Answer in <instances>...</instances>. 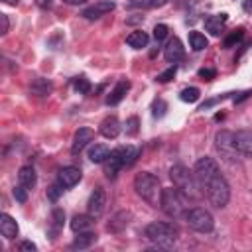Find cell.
I'll list each match as a JSON object with an SVG mask.
<instances>
[{
	"label": "cell",
	"mask_w": 252,
	"mask_h": 252,
	"mask_svg": "<svg viewBox=\"0 0 252 252\" xmlns=\"http://www.w3.org/2000/svg\"><path fill=\"white\" fill-rule=\"evenodd\" d=\"M193 175L195 181L201 189V193H205V197L209 199V203L217 209L226 207L228 199H230V185L224 179V175L219 169V163L213 158H199L195 161L193 167Z\"/></svg>",
	"instance_id": "cell-1"
},
{
	"label": "cell",
	"mask_w": 252,
	"mask_h": 252,
	"mask_svg": "<svg viewBox=\"0 0 252 252\" xmlns=\"http://www.w3.org/2000/svg\"><path fill=\"white\" fill-rule=\"evenodd\" d=\"M134 189L136 193L152 207H159V201H161V185H159V179L150 173V171H140L136 177H134Z\"/></svg>",
	"instance_id": "cell-2"
},
{
	"label": "cell",
	"mask_w": 252,
	"mask_h": 252,
	"mask_svg": "<svg viewBox=\"0 0 252 252\" xmlns=\"http://www.w3.org/2000/svg\"><path fill=\"white\" fill-rule=\"evenodd\" d=\"M144 236L161 246V248H169L175 244L177 236H179V230L173 222H163V220H156V222H150L146 228H144Z\"/></svg>",
	"instance_id": "cell-3"
},
{
	"label": "cell",
	"mask_w": 252,
	"mask_h": 252,
	"mask_svg": "<svg viewBox=\"0 0 252 252\" xmlns=\"http://www.w3.org/2000/svg\"><path fill=\"white\" fill-rule=\"evenodd\" d=\"M169 177H171L173 185H175L189 201H193V199H197V197L201 195V189H199V185H197V181H195L193 171H189L185 165H181V163L173 165V167L169 169Z\"/></svg>",
	"instance_id": "cell-4"
},
{
	"label": "cell",
	"mask_w": 252,
	"mask_h": 252,
	"mask_svg": "<svg viewBox=\"0 0 252 252\" xmlns=\"http://www.w3.org/2000/svg\"><path fill=\"white\" fill-rule=\"evenodd\" d=\"M187 203H189V199H187L175 185H173V187H165V189L161 191L159 209H161L167 217H171V219L183 217L185 211H187Z\"/></svg>",
	"instance_id": "cell-5"
},
{
	"label": "cell",
	"mask_w": 252,
	"mask_h": 252,
	"mask_svg": "<svg viewBox=\"0 0 252 252\" xmlns=\"http://www.w3.org/2000/svg\"><path fill=\"white\" fill-rule=\"evenodd\" d=\"M183 219H185V222H187L193 230H197V232H211L213 226H215L213 215H211L207 209H203V207L187 209L185 215H183Z\"/></svg>",
	"instance_id": "cell-6"
},
{
	"label": "cell",
	"mask_w": 252,
	"mask_h": 252,
	"mask_svg": "<svg viewBox=\"0 0 252 252\" xmlns=\"http://www.w3.org/2000/svg\"><path fill=\"white\" fill-rule=\"evenodd\" d=\"M215 146H217L219 154L226 159H236V156H240L234 146V132H230V130H219L215 136Z\"/></svg>",
	"instance_id": "cell-7"
},
{
	"label": "cell",
	"mask_w": 252,
	"mask_h": 252,
	"mask_svg": "<svg viewBox=\"0 0 252 252\" xmlns=\"http://www.w3.org/2000/svg\"><path fill=\"white\" fill-rule=\"evenodd\" d=\"M104 205H106V193L102 187H94V191L91 193L89 201H87V211L89 215H93L94 219L100 217L104 213Z\"/></svg>",
	"instance_id": "cell-8"
},
{
	"label": "cell",
	"mask_w": 252,
	"mask_h": 252,
	"mask_svg": "<svg viewBox=\"0 0 252 252\" xmlns=\"http://www.w3.org/2000/svg\"><path fill=\"white\" fill-rule=\"evenodd\" d=\"M93 136H94V132H93V128H87V126H83V128H79L77 132H75V136H73V144H71V154L73 156H77V154H81L87 146H89V142H93Z\"/></svg>",
	"instance_id": "cell-9"
},
{
	"label": "cell",
	"mask_w": 252,
	"mask_h": 252,
	"mask_svg": "<svg viewBox=\"0 0 252 252\" xmlns=\"http://www.w3.org/2000/svg\"><path fill=\"white\" fill-rule=\"evenodd\" d=\"M120 167H124V159H122V148H116L110 152V156L104 159V175L108 179H114L116 173L120 171Z\"/></svg>",
	"instance_id": "cell-10"
},
{
	"label": "cell",
	"mask_w": 252,
	"mask_h": 252,
	"mask_svg": "<svg viewBox=\"0 0 252 252\" xmlns=\"http://www.w3.org/2000/svg\"><path fill=\"white\" fill-rule=\"evenodd\" d=\"M112 10H114V2H112V0H98V2H94L93 6L85 8V10L81 12V16L87 18V20H96V18H100V16L112 12Z\"/></svg>",
	"instance_id": "cell-11"
},
{
	"label": "cell",
	"mask_w": 252,
	"mask_h": 252,
	"mask_svg": "<svg viewBox=\"0 0 252 252\" xmlns=\"http://www.w3.org/2000/svg\"><path fill=\"white\" fill-rule=\"evenodd\" d=\"M183 55H185V49H183L181 39H179V37H171V39L167 41V45L163 47V57H165V61L175 65L177 61L183 59Z\"/></svg>",
	"instance_id": "cell-12"
},
{
	"label": "cell",
	"mask_w": 252,
	"mask_h": 252,
	"mask_svg": "<svg viewBox=\"0 0 252 252\" xmlns=\"http://www.w3.org/2000/svg\"><path fill=\"white\" fill-rule=\"evenodd\" d=\"M81 177H83V173H81L79 167H75V165H67V167L59 169V173H57V183H61L65 189H69V187L77 185V183L81 181Z\"/></svg>",
	"instance_id": "cell-13"
},
{
	"label": "cell",
	"mask_w": 252,
	"mask_h": 252,
	"mask_svg": "<svg viewBox=\"0 0 252 252\" xmlns=\"http://www.w3.org/2000/svg\"><path fill=\"white\" fill-rule=\"evenodd\" d=\"M234 146L240 156L252 158V130H238L234 132Z\"/></svg>",
	"instance_id": "cell-14"
},
{
	"label": "cell",
	"mask_w": 252,
	"mask_h": 252,
	"mask_svg": "<svg viewBox=\"0 0 252 252\" xmlns=\"http://www.w3.org/2000/svg\"><path fill=\"white\" fill-rule=\"evenodd\" d=\"M228 20V14H213V16H207L205 18V30L213 35H220V32L224 30V24Z\"/></svg>",
	"instance_id": "cell-15"
},
{
	"label": "cell",
	"mask_w": 252,
	"mask_h": 252,
	"mask_svg": "<svg viewBox=\"0 0 252 252\" xmlns=\"http://www.w3.org/2000/svg\"><path fill=\"white\" fill-rule=\"evenodd\" d=\"M98 132H100L104 138L114 140V138L120 134V122H118V118H116V116H106V118L100 122Z\"/></svg>",
	"instance_id": "cell-16"
},
{
	"label": "cell",
	"mask_w": 252,
	"mask_h": 252,
	"mask_svg": "<svg viewBox=\"0 0 252 252\" xmlns=\"http://www.w3.org/2000/svg\"><path fill=\"white\" fill-rule=\"evenodd\" d=\"M128 89H130V83L128 81H118L116 85H114V89L108 93V96H106V104L108 106H114V104H118L124 96H126V93H128Z\"/></svg>",
	"instance_id": "cell-17"
},
{
	"label": "cell",
	"mask_w": 252,
	"mask_h": 252,
	"mask_svg": "<svg viewBox=\"0 0 252 252\" xmlns=\"http://www.w3.org/2000/svg\"><path fill=\"white\" fill-rule=\"evenodd\" d=\"M0 232H2V236H6L8 240H12V238L18 236V222H16L8 213H2V215H0Z\"/></svg>",
	"instance_id": "cell-18"
},
{
	"label": "cell",
	"mask_w": 252,
	"mask_h": 252,
	"mask_svg": "<svg viewBox=\"0 0 252 252\" xmlns=\"http://www.w3.org/2000/svg\"><path fill=\"white\" fill-rule=\"evenodd\" d=\"M18 183H20V185H24L28 191H30V189H33V187H35V183H37L35 169H33L32 165H24V167H20V171H18Z\"/></svg>",
	"instance_id": "cell-19"
},
{
	"label": "cell",
	"mask_w": 252,
	"mask_h": 252,
	"mask_svg": "<svg viewBox=\"0 0 252 252\" xmlns=\"http://www.w3.org/2000/svg\"><path fill=\"white\" fill-rule=\"evenodd\" d=\"M94 226V217L93 215H75L71 219V230L73 232H83V230H91Z\"/></svg>",
	"instance_id": "cell-20"
},
{
	"label": "cell",
	"mask_w": 252,
	"mask_h": 252,
	"mask_svg": "<svg viewBox=\"0 0 252 252\" xmlns=\"http://www.w3.org/2000/svg\"><path fill=\"white\" fill-rule=\"evenodd\" d=\"M110 148L106 146V144H93L91 148H89V159L93 161V163H104V159L110 156Z\"/></svg>",
	"instance_id": "cell-21"
},
{
	"label": "cell",
	"mask_w": 252,
	"mask_h": 252,
	"mask_svg": "<svg viewBox=\"0 0 252 252\" xmlns=\"http://www.w3.org/2000/svg\"><path fill=\"white\" fill-rule=\"evenodd\" d=\"M94 242H96V234H94L93 230H83V232H77L75 240L71 242V248L83 250V248H89V246L94 244Z\"/></svg>",
	"instance_id": "cell-22"
},
{
	"label": "cell",
	"mask_w": 252,
	"mask_h": 252,
	"mask_svg": "<svg viewBox=\"0 0 252 252\" xmlns=\"http://www.w3.org/2000/svg\"><path fill=\"white\" fill-rule=\"evenodd\" d=\"M148 41H150V37H148V33L142 32V30H136V32L128 33V37H126V43H128L130 47H134V49H142V47H146Z\"/></svg>",
	"instance_id": "cell-23"
},
{
	"label": "cell",
	"mask_w": 252,
	"mask_h": 252,
	"mask_svg": "<svg viewBox=\"0 0 252 252\" xmlns=\"http://www.w3.org/2000/svg\"><path fill=\"white\" fill-rule=\"evenodd\" d=\"M128 219H130V213H126V211L116 213V215L112 217V220L108 222V230H110V232H120L122 228H126Z\"/></svg>",
	"instance_id": "cell-24"
},
{
	"label": "cell",
	"mask_w": 252,
	"mask_h": 252,
	"mask_svg": "<svg viewBox=\"0 0 252 252\" xmlns=\"http://www.w3.org/2000/svg\"><path fill=\"white\" fill-rule=\"evenodd\" d=\"M189 45H191L193 51H201V49H205L209 45V41L201 32H191L189 33Z\"/></svg>",
	"instance_id": "cell-25"
},
{
	"label": "cell",
	"mask_w": 252,
	"mask_h": 252,
	"mask_svg": "<svg viewBox=\"0 0 252 252\" xmlns=\"http://www.w3.org/2000/svg\"><path fill=\"white\" fill-rule=\"evenodd\" d=\"M140 156V148L136 146H122V159H124V167L132 165Z\"/></svg>",
	"instance_id": "cell-26"
},
{
	"label": "cell",
	"mask_w": 252,
	"mask_h": 252,
	"mask_svg": "<svg viewBox=\"0 0 252 252\" xmlns=\"http://www.w3.org/2000/svg\"><path fill=\"white\" fill-rule=\"evenodd\" d=\"M199 96H201V91L197 89V87H187V89H183L181 93H179V98L183 100V102H197L199 100Z\"/></svg>",
	"instance_id": "cell-27"
},
{
	"label": "cell",
	"mask_w": 252,
	"mask_h": 252,
	"mask_svg": "<svg viewBox=\"0 0 252 252\" xmlns=\"http://www.w3.org/2000/svg\"><path fill=\"white\" fill-rule=\"evenodd\" d=\"M242 37H244V30H242V28H238V30L230 32V33L224 37V41H222V47H226V49H228V47H234V45H236V43H238Z\"/></svg>",
	"instance_id": "cell-28"
},
{
	"label": "cell",
	"mask_w": 252,
	"mask_h": 252,
	"mask_svg": "<svg viewBox=\"0 0 252 252\" xmlns=\"http://www.w3.org/2000/svg\"><path fill=\"white\" fill-rule=\"evenodd\" d=\"M32 91L37 93V94H41V96H45V94H49V91H51V83H49L47 79H35V81L32 83Z\"/></svg>",
	"instance_id": "cell-29"
},
{
	"label": "cell",
	"mask_w": 252,
	"mask_h": 252,
	"mask_svg": "<svg viewBox=\"0 0 252 252\" xmlns=\"http://www.w3.org/2000/svg\"><path fill=\"white\" fill-rule=\"evenodd\" d=\"M73 87H75V91H77L79 94H87V93L91 91V83H89L87 77H77L75 83H73Z\"/></svg>",
	"instance_id": "cell-30"
},
{
	"label": "cell",
	"mask_w": 252,
	"mask_h": 252,
	"mask_svg": "<svg viewBox=\"0 0 252 252\" xmlns=\"http://www.w3.org/2000/svg\"><path fill=\"white\" fill-rule=\"evenodd\" d=\"M138 124H140V120H138L136 116H130V118L126 120V124H124V132H126L128 136H136V134H138Z\"/></svg>",
	"instance_id": "cell-31"
},
{
	"label": "cell",
	"mask_w": 252,
	"mask_h": 252,
	"mask_svg": "<svg viewBox=\"0 0 252 252\" xmlns=\"http://www.w3.org/2000/svg\"><path fill=\"white\" fill-rule=\"evenodd\" d=\"M167 32H169V28H167L165 24H158V26L154 28V39H156V41L165 39V37H167Z\"/></svg>",
	"instance_id": "cell-32"
},
{
	"label": "cell",
	"mask_w": 252,
	"mask_h": 252,
	"mask_svg": "<svg viewBox=\"0 0 252 252\" xmlns=\"http://www.w3.org/2000/svg\"><path fill=\"white\" fill-rule=\"evenodd\" d=\"M175 73H177V67H175V65H171L169 69H165L163 73H159V75H158V83H167V81H171V79L175 77Z\"/></svg>",
	"instance_id": "cell-33"
},
{
	"label": "cell",
	"mask_w": 252,
	"mask_h": 252,
	"mask_svg": "<svg viewBox=\"0 0 252 252\" xmlns=\"http://www.w3.org/2000/svg\"><path fill=\"white\" fill-rule=\"evenodd\" d=\"M165 108H167V104H165L161 98H158V100L154 102V106H152V114H154L156 118H161V116L165 114Z\"/></svg>",
	"instance_id": "cell-34"
},
{
	"label": "cell",
	"mask_w": 252,
	"mask_h": 252,
	"mask_svg": "<svg viewBox=\"0 0 252 252\" xmlns=\"http://www.w3.org/2000/svg\"><path fill=\"white\" fill-rule=\"evenodd\" d=\"M12 193H14V199H16L18 203H26V201H28V189H26L24 185H16Z\"/></svg>",
	"instance_id": "cell-35"
},
{
	"label": "cell",
	"mask_w": 252,
	"mask_h": 252,
	"mask_svg": "<svg viewBox=\"0 0 252 252\" xmlns=\"http://www.w3.org/2000/svg\"><path fill=\"white\" fill-rule=\"evenodd\" d=\"M63 189H65V187H63L61 183H55V185H51V187L47 189V197H49L51 201H57V199H59V195L63 193Z\"/></svg>",
	"instance_id": "cell-36"
},
{
	"label": "cell",
	"mask_w": 252,
	"mask_h": 252,
	"mask_svg": "<svg viewBox=\"0 0 252 252\" xmlns=\"http://www.w3.org/2000/svg\"><path fill=\"white\" fill-rule=\"evenodd\" d=\"M51 219H53V228L57 230V228H61V226H63L65 213H63L61 209H55V211H53V215H51Z\"/></svg>",
	"instance_id": "cell-37"
},
{
	"label": "cell",
	"mask_w": 252,
	"mask_h": 252,
	"mask_svg": "<svg viewBox=\"0 0 252 252\" xmlns=\"http://www.w3.org/2000/svg\"><path fill=\"white\" fill-rule=\"evenodd\" d=\"M215 75H217V71H215V69H209V67L199 69V77H201L203 81H211V79H215Z\"/></svg>",
	"instance_id": "cell-38"
},
{
	"label": "cell",
	"mask_w": 252,
	"mask_h": 252,
	"mask_svg": "<svg viewBox=\"0 0 252 252\" xmlns=\"http://www.w3.org/2000/svg\"><path fill=\"white\" fill-rule=\"evenodd\" d=\"M169 0H144L142 4L146 6V8H161V6H165Z\"/></svg>",
	"instance_id": "cell-39"
},
{
	"label": "cell",
	"mask_w": 252,
	"mask_h": 252,
	"mask_svg": "<svg viewBox=\"0 0 252 252\" xmlns=\"http://www.w3.org/2000/svg\"><path fill=\"white\" fill-rule=\"evenodd\" d=\"M20 250H22V252H35V250H37V246H35L33 242L26 240V242H22V244H20Z\"/></svg>",
	"instance_id": "cell-40"
},
{
	"label": "cell",
	"mask_w": 252,
	"mask_h": 252,
	"mask_svg": "<svg viewBox=\"0 0 252 252\" xmlns=\"http://www.w3.org/2000/svg\"><path fill=\"white\" fill-rule=\"evenodd\" d=\"M0 22H2V30H0V33L4 35V33H8V16L6 14H0Z\"/></svg>",
	"instance_id": "cell-41"
},
{
	"label": "cell",
	"mask_w": 252,
	"mask_h": 252,
	"mask_svg": "<svg viewBox=\"0 0 252 252\" xmlns=\"http://www.w3.org/2000/svg\"><path fill=\"white\" fill-rule=\"evenodd\" d=\"M250 94H252V91H242V93H238V96H234V102H242V100H246Z\"/></svg>",
	"instance_id": "cell-42"
},
{
	"label": "cell",
	"mask_w": 252,
	"mask_h": 252,
	"mask_svg": "<svg viewBox=\"0 0 252 252\" xmlns=\"http://www.w3.org/2000/svg\"><path fill=\"white\" fill-rule=\"evenodd\" d=\"M242 10H244L246 14H252V0H244V2H242Z\"/></svg>",
	"instance_id": "cell-43"
},
{
	"label": "cell",
	"mask_w": 252,
	"mask_h": 252,
	"mask_svg": "<svg viewBox=\"0 0 252 252\" xmlns=\"http://www.w3.org/2000/svg\"><path fill=\"white\" fill-rule=\"evenodd\" d=\"M83 2H87V0H65V4H83Z\"/></svg>",
	"instance_id": "cell-44"
},
{
	"label": "cell",
	"mask_w": 252,
	"mask_h": 252,
	"mask_svg": "<svg viewBox=\"0 0 252 252\" xmlns=\"http://www.w3.org/2000/svg\"><path fill=\"white\" fill-rule=\"evenodd\" d=\"M51 2H53V0H37V4H39V6H49Z\"/></svg>",
	"instance_id": "cell-45"
},
{
	"label": "cell",
	"mask_w": 252,
	"mask_h": 252,
	"mask_svg": "<svg viewBox=\"0 0 252 252\" xmlns=\"http://www.w3.org/2000/svg\"><path fill=\"white\" fill-rule=\"evenodd\" d=\"M4 4H10V6H16L18 4V0H2Z\"/></svg>",
	"instance_id": "cell-46"
}]
</instances>
